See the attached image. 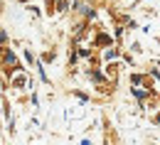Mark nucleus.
Segmentation results:
<instances>
[{"mask_svg": "<svg viewBox=\"0 0 160 145\" xmlns=\"http://www.w3.org/2000/svg\"><path fill=\"white\" fill-rule=\"evenodd\" d=\"M5 64H12V66H15V64H18L15 54H10V52H8V54H5Z\"/></svg>", "mask_w": 160, "mask_h": 145, "instance_id": "1", "label": "nucleus"}]
</instances>
